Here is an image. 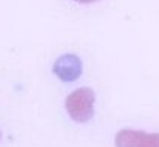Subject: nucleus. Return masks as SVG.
<instances>
[{"mask_svg":"<svg viewBox=\"0 0 159 147\" xmlns=\"http://www.w3.org/2000/svg\"><path fill=\"white\" fill-rule=\"evenodd\" d=\"M92 101H94V92L91 89H79L73 92L66 103L73 120L77 122L89 120L92 116Z\"/></svg>","mask_w":159,"mask_h":147,"instance_id":"nucleus-1","label":"nucleus"},{"mask_svg":"<svg viewBox=\"0 0 159 147\" xmlns=\"http://www.w3.org/2000/svg\"><path fill=\"white\" fill-rule=\"evenodd\" d=\"M82 61L75 54H64V55L58 56L57 61L54 63V67H52L54 74L61 82H66V83L77 80L82 74Z\"/></svg>","mask_w":159,"mask_h":147,"instance_id":"nucleus-2","label":"nucleus"}]
</instances>
